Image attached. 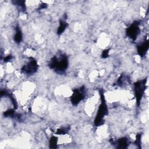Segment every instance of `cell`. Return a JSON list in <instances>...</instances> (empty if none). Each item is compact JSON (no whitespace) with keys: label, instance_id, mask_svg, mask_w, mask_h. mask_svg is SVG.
<instances>
[{"label":"cell","instance_id":"cell-1","mask_svg":"<svg viewBox=\"0 0 149 149\" xmlns=\"http://www.w3.org/2000/svg\"><path fill=\"white\" fill-rule=\"evenodd\" d=\"M68 58L65 54L60 53L54 56L50 60L48 66L58 74L65 73L68 67Z\"/></svg>","mask_w":149,"mask_h":149},{"label":"cell","instance_id":"cell-2","mask_svg":"<svg viewBox=\"0 0 149 149\" xmlns=\"http://www.w3.org/2000/svg\"><path fill=\"white\" fill-rule=\"evenodd\" d=\"M100 94L101 97V104L99 106L97 113L94 119V125L96 126H99L104 124V117L108 114V107L106 104L105 97L102 90L100 91Z\"/></svg>","mask_w":149,"mask_h":149},{"label":"cell","instance_id":"cell-3","mask_svg":"<svg viewBox=\"0 0 149 149\" xmlns=\"http://www.w3.org/2000/svg\"><path fill=\"white\" fill-rule=\"evenodd\" d=\"M146 79L137 81L134 84V91L137 106H139L146 89Z\"/></svg>","mask_w":149,"mask_h":149},{"label":"cell","instance_id":"cell-4","mask_svg":"<svg viewBox=\"0 0 149 149\" xmlns=\"http://www.w3.org/2000/svg\"><path fill=\"white\" fill-rule=\"evenodd\" d=\"M29 59V62L22 67L21 71L22 73L26 74H32L37 72L38 64L34 58L30 57Z\"/></svg>","mask_w":149,"mask_h":149},{"label":"cell","instance_id":"cell-5","mask_svg":"<svg viewBox=\"0 0 149 149\" xmlns=\"http://www.w3.org/2000/svg\"><path fill=\"white\" fill-rule=\"evenodd\" d=\"M140 24V22L139 21L134 22L126 29V34L127 36L129 37L132 40H135L140 32V29L139 28Z\"/></svg>","mask_w":149,"mask_h":149},{"label":"cell","instance_id":"cell-6","mask_svg":"<svg viewBox=\"0 0 149 149\" xmlns=\"http://www.w3.org/2000/svg\"><path fill=\"white\" fill-rule=\"evenodd\" d=\"M85 88L84 86H82L79 88H76L73 90L72 95L71 96V102L73 105H77L81 101H82L85 97Z\"/></svg>","mask_w":149,"mask_h":149},{"label":"cell","instance_id":"cell-7","mask_svg":"<svg viewBox=\"0 0 149 149\" xmlns=\"http://www.w3.org/2000/svg\"><path fill=\"white\" fill-rule=\"evenodd\" d=\"M148 47H149V43L147 39L145 41H144L143 43L138 45L137 52L139 55H140L141 56H144L148 49Z\"/></svg>","mask_w":149,"mask_h":149},{"label":"cell","instance_id":"cell-8","mask_svg":"<svg viewBox=\"0 0 149 149\" xmlns=\"http://www.w3.org/2000/svg\"><path fill=\"white\" fill-rule=\"evenodd\" d=\"M15 34L14 36V41L16 43L19 44L22 40V32L20 27L17 25L15 27Z\"/></svg>","mask_w":149,"mask_h":149},{"label":"cell","instance_id":"cell-9","mask_svg":"<svg viewBox=\"0 0 149 149\" xmlns=\"http://www.w3.org/2000/svg\"><path fill=\"white\" fill-rule=\"evenodd\" d=\"M68 26V24L67 23V22L64 20H59V26L58 28V30H57V34L58 35H61L62 34L63 31L65 30V29L67 28V27Z\"/></svg>","mask_w":149,"mask_h":149},{"label":"cell","instance_id":"cell-10","mask_svg":"<svg viewBox=\"0 0 149 149\" xmlns=\"http://www.w3.org/2000/svg\"><path fill=\"white\" fill-rule=\"evenodd\" d=\"M118 148H126L129 144L128 139L126 137H122L116 141Z\"/></svg>","mask_w":149,"mask_h":149},{"label":"cell","instance_id":"cell-11","mask_svg":"<svg viewBox=\"0 0 149 149\" xmlns=\"http://www.w3.org/2000/svg\"><path fill=\"white\" fill-rule=\"evenodd\" d=\"M128 81H129V79L127 78V77L123 75V74H122L118 78V80H117L116 84H117V85H119V86H122V85L125 84V83L128 82Z\"/></svg>","mask_w":149,"mask_h":149},{"label":"cell","instance_id":"cell-12","mask_svg":"<svg viewBox=\"0 0 149 149\" xmlns=\"http://www.w3.org/2000/svg\"><path fill=\"white\" fill-rule=\"evenodd\" d=\"M12 3L15 5H16L17 6L19 7L23 12H24L26 10L25 1H12Z\"/></svg>","mask_w":149,"mask_h":149},{"label":"cell","instance_id":"cell-13","mask_svg":"<svg viewBox=\"0 0 149 149\" xmlns=\"http://www.w3.org/2000/svg\"><path fill=\"white\" fill-rule=\"evenodd\" d=\"M70 129V127L68 126V127H62L61 129H59L57 130V132H56V134H66L69 130Z\"/></svg>","mask_w":149,"mask_h":149},{"label":"cell","instance_id":"cell-14","mask_svg":"<svg viewBox=\"0 0 149 149\" xmlns=\"http://www.w3.org/2000/svg\"><path fill=\"white\" fill-rule=\"evenodd\" d=\"M49 144L51 146V147L52 148H55L56 144H57V138L56 137H52L51 138L50 141H49Z\"/></svg>","mask_w":149,"mask_h":149},{"label":"cell","instance_id":"cell-15","mask_svg":"<svg viewBox=\"0 0 149 149\" xmlns=\"http://www.w3.org/2000/svg\"><path fill=\"white\" fill-rule=\"evenodd\" d=\"M109 49H105L104 51H102V55H101V57L102 58H106L108 56V54H109Z\"/></svg>","mask_w":149,"mask_h":149},{"label":"cell","instance_id":"cell-16","mask_svg":"<svg viewBox=\"0 0 149 149\" xmlns=\"http://www.w3.org/2000/svg\"><path fill=\"white\" fill-rule=\"evenodd\" d=\"M47 4H46L45 3H42L40 5L39 8H38V10H41L43 9H45V8H47Z\"/></svg>","mask_w":149,"mask_h":149},{"label":"cell","instance_id":"cell-17","mask_svg":"<svg viewBox=\"0 0 149 149\" xmlns=\"http://www.w3.org/2000/svg\"><path fill=\"white\" fill-rule=\"evenodd\" d=\"M12 58V56L11 55H9L8 56H6L5 58H4L3 60H4V62H8L10 60H11Z\"/></svg>","mask_w":149,"mask_h":149}]
</instances>
